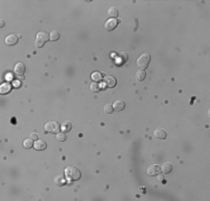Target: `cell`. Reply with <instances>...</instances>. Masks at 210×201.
Returning <instances> with one entry per match:
<instances>
[{
  "instance_id": "cell-1",
  "label": "cell",
  "mask_w": 210,
  "mask_h": 201,
  "mask_svg": "<svg viewBox=\"0 0 210 201\" xmlns=\"http://www.w3.org/2000/svg\"><path fill=\"white\" fill-rule=\"evenodd\" d=\"M65 176L70 181H77L81 178V171L76 167H67L65 170Z\"/></svg>"
},
{
  "instance_id": "cell-2",
  "label": "cell",
  "mask_w": 210,
  "mask_h": 201,
  "mask_svg": "<svg viewBox=\"0 0 210 201\" xmlns=\"http://www.w3.org/2000/svg\"><path fill=\"white\" fill-rule=\"evenodd\" d=\"M48 40H49V35L47 32H45V31H40V32L37 34V36H36L35 46L37 47V48H41Z\"/></svg>"
},
{
  "instance_id": "cell-3",
  "label": "cell",
  "mask_w": 210,
  "mask_h": 201,
  "mask_svg": "<svg viewBox=\"0 0 210 201\" xmlns=\"http://www.w3.org/2000/svg\"><path fill=\"white\" fill-rule=\"evenodd\" d=\"M150 61H151V56H150V54L144 53V54H142L140 57L138 58L136 65L139 66L140 70H145V68L149 66V64H150Z\"/></svg>"
},
{
  "instance_id": "cell-4",
  "label": "cell",
  "mask_w": 210,
  "mask_h": 201,
  "mask_svg": "<svg viewBox=\"0 0 210 201\" xmlns=\"http://www.w3.org/2000/svg\"><path fill=\"white\" fill-rule=\"evenodd\" d=\"M45 130L49 133H58L61 130V125L55 121H50V122L45 124Z\"/></svg>"
},
{
  "instance_id": "cell-5",
  "label": "cell",
  "mask_w": 210,
  "mask_h": 201,
  "mask_svg": "<svg viewBox=\"0 0 210 201\" xmlns=\"http://www.w3.org/2000/svg\"><path fill=\"white\" fill-rule=\"evenodd\" d=\"M117 23H118V20L117 19H114V18H109V20L105 23V29L107 31H111V30H114L115 28H116Z\"/></svg>"
},
{
  "instance_id": "cell-6",
  "label": "cell",
  "mask_w": 210,
  "mask_h": 201,
  "mask_svg": "<svg viewBox=\"0 0 210 201\" xmlns=\"http://www.w3.org/2000/svg\"><path fill=\"white\" fill-rule=\"evenodd\" d=\"M147 173H148L149 176H151V177L158 176V174L161 173V167H159V165H156V164L150 165L148 168V170H147Z\"/></svg>"
},
{
  "instance_id": "cell-7",
  "label": "cell",
  "mask_w": 210,
  "mask_h": 201,
  "mask_svg": "<svg viewBox=\"0 0 210 201\" xmlns=\"http://www.w3.org/2000/svg\"><path fill=\"white\" fill-rule=\"evenodd\" d=\"M18 39H19V37L17 35H9L5 39V43L8 46H14V45H16L18 43Z\"/></svg>"
},
{
  "instance_id": "cell-8",
  "label": "cell",
  "mask_w": 210,
  "mask_h": 201,
  "mask_svg": "<svg viewBox=\"0 0 210 201\" xmlns=\"http://www.w3.org/2000/svg\"><path fill=\"white\" fill-rule=\"evenodd\" d=\"M104 84L107 87H114V86L116 85V78L107 75V76L104 77Z\"/></svg>"
},
{
  "instance_id": "cell-9",
  "label": "cell",
  "mask_w": 210,
  "mask_h": 201,
  "mask_svg": "<svg viewBox=\"0 0 210 201\" xmlns=\"http://www.w3.org/2000/svg\"><path fill=\"white\" fill-rule=\"evenodd\" d=\"M153 135L156 136V139L163 140L167 138V132H165V130H163V129H156Z\"/></svg>"
},
{
  "instance_id": "cell-10",
  "label": "cell",
  "mask_w": 210,
  "mask_h": 201,
  "mask_svg": "<svg viewBox=\"0 0 210 201\" xmlns=\"http://www.w3.org/2000/svg\"><path fill=\"white\" fill-rule=\"evenodd\" d=\"M25 70H26V67H25V65H23V63H18V64H16V66H15L16 75L21 76V75L25 74Z\"/></svg>"
},
{
  "instance_id": "cell-11",
  "label": "cell",
  "mask_w": 210,
  "mask_h": 201,
  "mask_svg": "<svg viewBox=\"0 0 210 201\" xmlns=\"http://www.w3.org/2000/svg\"><path fill=\"white\" fill-rule=\"evenodd\" d=\"M34 147L36 150H38V151H43V150H45L47 147V143L44 140H37L35 142V144H34Z\"/></svg>"
},
{
  "instance_id": "cell-12",
  "label": "cell",
  "mask_w": 210,
  "mask_h": 201,
  "mask_svg": "<svg viewBox=\"0 0 210 201\" xmlns=\"http://www.w3.org/2000/svg\"><path fill=\"white\" fill-rule=\"evenodd\" d=\"M125 107V102L123 100H117L114 102V105H113V108H114V111H122V109H124Z\"/></svg>"
},
{
  "instance_id": "cell-13",
  "label": "cell",
  "mask_w": 210,
  "mask_h": 201,
  "mask_svg": "<svg viewBox=\"0 0 210 201\" xmlns=\"http://www.w3.org/2000/svg\"><path fill=\"white\" fill-rule=\"evenodd\" d=\"M147 77V73H145V70H139L136 72V75H135V78H136V81L138 82H142V81H144Z\"/></svg>"
},
{
  "instance_id": "cell-14",
  "label": "cell",
  "mask_w": 210,
  "mask_h": 201,
  "mask_svg": "<svg viewBox=\"0 0 210 201\" xmlns=\"http://www.w3.org/2000/svg\"><path fill=\"white\" fill-rule=\"evenodd\" d=\"M172 171V164L170 162H165L162 164V167H161V172L162 173H170Z\"/></svg>"
},
{
  "instance_id": "cell-15",
  "label": "cell",
  "mask_w": 210,
  "mask_h": 201,
  "mask_svg": "<svg viewBox=\"0 0 210 201\" xmlns=\"http://www.w3.org/2000/svg\"><path fill=\"white\" fill-rule=\"evenodd\" d=\"M10 89H11V85L9 83H3V84H1V86H0V93L1 94L9 93Z\"/></svg>"
},
{
  "instance_id": "cell-16",
  "label": "cell",
  "mask_w": 210,
  "mask_h": 201,
  "mask_svg": "<svg viewBox=\"0 0 210 201\" xmlns=\"http://www.w3.org/2000/svg\"><path fill=\"white\" fill-rule=\"evenodd\" d=\"M61 130L63 132H70L72 130V123L70 121H65L62 123V126H61Z\"/></svg>"
},
{
  "instance_id": "cell-17",
  "label": "cell",
  "mask_w": 210,
  "mask_h": 201,
  "mask_svg": "<svg viewBox=\"0 0 210 201\" xmlns=\"http://www.w3.org/2000/svg\"><path fill=\"white\" fill-rule=\"evenodd\" d=\"M61 37V34H59V31L58 30H53L50 32V35H49V39L50 40H53V41H56V40H58Z\"/></svg>"
},
{
  "instance_id": "cell-18",
  "label": "cell",
  "mask_w": 210,
  "mask_h": 201,
  "mask_svg": "<svg viewBox=\"0 0 210 201\" xmlns=\"http://www.w3.org/2000/svg\"><path fill=\"white\" fill-rule=\"evenodd\" d=\"M90 89H91V92H93V93L100 92V89H101L100 83H97V82H94V83H92V84H91V86H90Z\"/></svg>"
},
{
  "instance_id": "cell-19",
  "label": "cell",
  "mask_w": 210,
  "mask_h": 201,
  "mask_svg": "<svg viewBox=\"0 0 210 201\" xmlns=\"http://www.w3.org/2000/svg\"><path fill=\"white\" fill-rule=\"evenodd\" d=\"M107 14H109V16L111 18H114L115 19L117 16H118V11H117V9L115 7H111L109 9V12Z\"/></svg>"
},
{
  "instance_id": "cell-20",
  "label": "cell",
  "mask_w": 210,
  "mask_h": 201,
  "mask_svg": "<svg viewBox=\"0 0 210 201\" xmlns=\"http://www.w3.org/2000/svg\"><path fill=\"white\" fill-rule=\"evenodd\" d=\"M102 78H103V75H102L101 73H98V72H94L93 74H92V79H93L94 82H100Z\"/></svg>"
},
{
  "instance_id": "cell-21",
  "label": "cell",
  "mask_w": 210,
  "mask_h": 201,
  "mask_svg": "<svg viewBox=\"0 0 210 201\" xmlns=\"http://www.w3.org/2000/svg\"><path fill=\"white\" fill-rule=\"evenodd\" d=\"M23 147H26V149H30L31 147H34V141L32 139H26L23 141Z\"/></svg>"
},
{
  "instance_id": "cell-22",
  "label": "cell",
  "mask_w": 210,
  "mask_h": 201,
  "mask_svg": "<svg viewBox=\"0 0 210 201\" xmlns=\"http://www.w3.org/2000/svg\"><path fill=\"white\" fill-rule=\"evenodd\" d=\"M127 61H129V55H127V53H125V52L120 53V62L126 63Z\"/></svg>"
},
{
  "instance_id": "cell-23",
  "label": "cell",
  "mask_w": 210,
  "mask_h": 201,
  "mask_svg": "<svg viewBox=\"0 0 210 201\" xmlns=\"http://www.w3.org/2000/svg\"><path fill=\"white\" fill-rule=\"evenodd\" d=\"M56 139L58 140L59 142H64V141H66L65 132H58V133H57V135H56Z\"/></svg>"
},
{
  "instance_id": "cell-24",
  "label": "cell",
  "mask_w": 210,
  "mask_h": 201,
  "mask_svg": "<svg viewBox=\"0 0 210 201\" xmlns=\"http://www.w3.org/2000/svg\"><path fill=\"white\" fill-rule=\"evenodd\" d=\"M55 183L57 184V186H61V184H63L64 183V176H56L55 177Z\"/></svg>"
},
{
  "instance_id": "cell-25",
  "label": "cell",
  "mask_w": 210,
  "mask_h": 201,
  "mask_svg": "<svg viewBox=\"0 0 210 201\" xmlns=\"http://www.w3.org/2000/svg\"><path fill=\"white\" fill-rule=\"evenodd\" d=\"M104 111H105V113H106V114H112V113L114 112L113 105H111V104H106V105L104 106Z\"/></svg>"
},
{
  "instance_id": "cell-26",
  "label": "cell",
  "mask_w": 210,
  "mask_h": 201,
  "mask_svg": "<svg viewBox=\"0 0 210 201\" xmlns=\"http://www.w3.org/2000/svg\"><path fill=\"white\" fill-rule=\"evenodd\" d=\"M30 138L32 140H35V141H37V139H38V135H37L36 133H31V134H30Z\"/></svg>"
},
{
  "instance_id": "cell-27",
  "label": "cell",
  "mask_w": 210,
  "mask_h": 201,
  "mask_svg": "<svg viewBox=\"0 0 210 201\" xmlns=\"http://www.w3.org/2000/svg\"><path fill=\"white\" fill-rule=\"evenodd\" d=\"M158 181L162 182V181H163V176H161V174H158Z\"/></svg>"
},
{
  "instance_id": "cell-28",
  "label": "cell",
  "mask_w": 210,
  "mask_h": 201,
  "mask_svg": "<svg viewBox=\"0 0 210 201\" xmlns=\"http://www.w3.org/2000/svg\"><path fill=\"white\" fill-rule=\"evenodd\" d=\"M3 26H5V20L1 19V21H0V27H3Z\"/></svg>"
}]
</instances>
